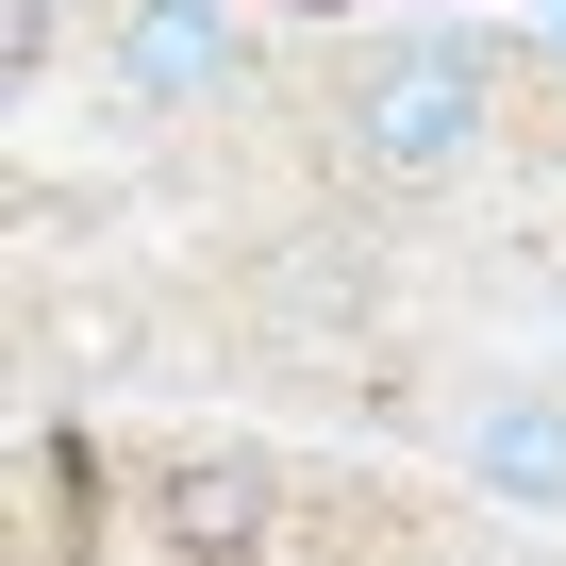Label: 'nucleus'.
Instances as JSON below:
<instances>
[{"label":"nucleus","instance_id":"nucleus-1","mask_svg":"<svg viewBox=\"0 0 566 566\" xmlns=\"http://www.w3.org/2000/svg\"><path fill=\"white\" fill-rule=\"evenodd\" d=\"M483 150V67H384L367 84V167H400V184H433V167H467Z\"/></svg>","mask_w":566,"mask_h":566},{"label":"nucleus","instance_id":"nucleus-2","mask_svg":"<svg viewBox=\"0 0 566 566\" xmlns=\"http://www.w3.org/2000/svg\"><path fill=\"white\" fill-rule=\"evenodd\" d=\"M467 467H483V500H533V516H566V400H500V417L467 433Z\"/></svg>","mask_w":566,"mask_h":566},{"label":"nucleus","instance_id":"nucleus-3","mask_svg":"<svg viewBox=\"0 0 566 566\" xmlns=\"http://www.w3.org/2000/svg\"><path fill=\"white\" fill-rule=\"evenodd\" d=\"M217 51H233V34H217V0H150V18L117 34V84H150V101H200V84H217Z\"/></svg>","mask_w":566,"mask_h":566},{"label":"nucleus","instance_id":"nucleus-4","mask_svg":"<svg viewBox=\"0 0 566 566\" xmlns=\"http://www.w3.org/2000/svg\"><path fill=\"white\" fill-rule=\"evenodd\" d=\"M51 34H67V0H0V51L18 67H51Z\"/></svg>","mask_w":566,"mask_h":566},{"label":"nucleus","instance_id":"nucleus-5","mask_svg":"<svg viewBox=\"0 0 566 566\" xmlns=\"http://www.w3.org/2000/svg\"><path fill=\"white\" fill-rule=\"evenodd\" d=\"M549 51H566V18H549Z\"/></svg>","mask_w":566,"mask_h":566}]
</instances>
